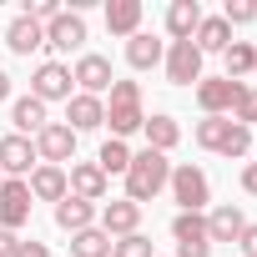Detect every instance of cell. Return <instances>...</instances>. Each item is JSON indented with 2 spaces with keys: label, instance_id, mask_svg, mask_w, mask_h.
I'll use <instances>...</instances> for the list:
<instances>
[{
  "label": "cell",
  "instance_id": "cell-33",
  "mask_svg": "<svg viewBox=\"0 0 257 257\" xmlns=\"http://www.w3.org/2000/svg\"><path fill=\"white\" fill-rule=\"evenodd\" d=\"M237 247H242V257H257V222H247V227H242Z\"/></svg>",
  "mask_w": 257,
  "mask_h": 257
},
{
  "label": "cell",
  "instance_id": "cell-26",
  "mask_svg": "<svg viewBox=\"0 0 257 257\" xmlns=\"http://www.w3.org/2000/svg\"><path fill=\"white\" fill-rule=\"evenodd\" d=\"M222 56H227V76H232V81H242V76L257 71V46H247V41H232Z\"/></svg>",
  "mask_w": 257,
  "mask_h": 257
},
{
  "label": "cell",
  "instance_id": "cell-10",
  "mask_svg": "<svg viewBox=\"0 0 257 257\" xmlns=\"http://www.w3.org/2000/svg\"><path fill=\"white\" fill-rule=\"evenodd\" d=\"M96 227L116 242V237H132L137 227H142V207L137 202H126V197H116V202H106L101 212H96Z\"/></svg>",
  "mask_w": 257,
  "mask_h": 257
},
{
  "label": "cell",
  "instance_id": "cell-29",
  "mask_svg": "<svg viewBox=\"0 0 257 257\" xmlns=\"http://www.w3.org/2000/svg\"><path fill=\"white\" fill-rule=\"evenodd\" d=\"M96 167H101L106 177H111V172H121V177H126V167H132V147L111 137V142H106V147L96 152Z\"/></svg>",
  "mask_w": 257,
  "mask_h": 257
},
{
  "label": "cell",
  "instance_id": "cell-9",
  "mask_svg": "<svg viewBox=\"0 0 257 257\" xmlns=\"http://www.w3.org/2000/svg\"><path fill=\"white\" fill-rule=\"evenodd\" d=\"M26 222H31V187H26L21 177L0 182V227L16 232V227H26Z\"/></svg>",
  "mask_w": 257,
  "mask_h": 257
},
{
  "label": "cell",
  "instance_id": "cell-25",
  "mask_svg": "<svg viewBox=\"0 0 257 257\" xmlns=\"http://www.w3.org/2000/svg\"><path fill=\"white\" fill-rule=\"evenodd\" d=\"M192 46H197L202 56H207V51H227V46H232V26H227L222 16H202V26H197Z\"/></svg>",
  "mask_w": 257,
  "mask_h": 257
},
{
  "label": "cell",
  "instance_id": "cell-6",
  "mask_svg": "<svg viewBox=\"0 0 257 257\" xmlns=\"http://www.w3.org/2000/svg\"><path fill=\"white\" fill-rule=\"evenodd\" d=\"M242 91H247V86L232 81V76H202V81H197V106H202L207 116H227Z\"/></svg>",
  "mask_w": 257,
  "mask_h": 257
},
{
  "label": "cell",
  "instance_id": "cell-11",
  "mask_svg": "<svg viewBox=\"0 0 257 257\" xmlns=\"http://www.w3.org/2000/svg\"><path fill=\"white\" fill-rule=\"evenodd\" d=\"M46 46L51 51H81L86 46V21H81V11H61L51 26H46Z\"/></svg>",
  "mask_w": 257,
  "mask_h": 257
},
{
  "label": "cell",
  "instance_id": "cell-14",
  "mask_svg": "<svg viewBox=\"0 0 257 257\" xmlns=\"http://www.w3.org/2000/svg\"><path fill=\"white\" fill-rule=\"evenodd\" d=\"M66 182H71V197H81V202H91V207L106 197V172H101L96 162H71Z\"/></svg>",
  "mask_w": 257,
  "mask_h": 257
},
{
  "label": "cell",
  "instance_id": "cell-17",
  "mask_svg": "<svg viewBox=\"0 0 257 257\" xmlns=\"http://www.w3.org/2000/svg\"><path fill=\"white\" fill-rule=\"evenodd\" d=\"M56 227H61V232H71V237H76V232H86V227H96V207H91V202H81V197H71V192H66V197H61V202H56Z\"/></svg>",
  "mask_w": 257,
  "mask_h": 257
},
{
  "label": "cell",
  "instance_id": "cell-36",
  "mask_svg": "<svg viewBox=\"0 0 257 257\" xmlns=\"http://www.w3.org/2000/svg\"><path fill=\"white\" fill-rule=\"evenodd\" d=\"M16 257H51V247H46V242H21Z\"/></svg>",
  "mask_w": 257,
  "mask_h": 257
},
{
  "label": "cell",
  "instance_id": "cell-8",
  "mask_svg": "<svg viewBox=\"0 0 257 257\" xmlns=\"http://www.w3.org/2000/svg\"><path fill=\"white\" fill-rule=\"evenodd\" d=\"M167 81L172 86H197L202 81V51L192 41H172L167 46Z\"/></svg>",
  "mask_w": 257,
  "mask_h": 257
},
{
  "label": "cell",
  "instance_id": "cell-32",
  "mask_svg": "<svg viewBox=\"0 0 257 257\" xmlns=\"http://www.w3.org/2000/svg\"><path fill=\"white\" fill-rule=\"evenodd\" d=\"M222 21H227V26H247V21H257V6H252V0H227Z\"/></svg>",
  "mask_w": 257,
  "mask_h": 257
},
{
  "label": "cell",
  "instance_id": "cell-15",
  "mask_svg": "<svg viewBox=\"0 0 257 257\" xmlns=\"http://www.w3.org/2000/svg\"><path fill=\"white\" fill-rule=\"evenodd\" d=\"M66 126H71V132H96V126H106V101L76 91V96L66 101Z\"/></svg>",
  "mask_w": 257,
  "mask_h": 257
},
{
  "label": "cell",
  "instance_id": "cell-3",
  "mask_svg": "<svg viewBox=\"0 0 257 257\" xmlns=\"http://www.w3.org/2000/svg\"><path fill=\"white\" fill-rule=\"evenodd\" d=\"M106 126H111V137H132L147 126V111H142V86L137 81H116L111 86V101H106Z\"/></svg>",
  "mask_w": 257,
  "mask_h": 257
},
{
  "label": "cell",
  "instance_id": "cell-5",
  "mask_svg": "<svg viewBox=\"0 0 257 257\" xmlns=\"http://www.w3.org/2000/svg\"><path fill=\"white\" fill-rule=\"evenodd\" d=\"M36 157L46 167H61V162H76V132L66 121H46L36 132Z\"/></svg>",
  "mask_w": 257,
  "mask_h": 257
},
{
  "label": "cell",
  "instance_id": "cell-37",
  "mask_svg": "<svg viewBox=\"0 0 257 257\" xmlns=\"http://www.w3.org/2000/svg\"><path fill=\"white\" fill-rule=\"evenodd\" d=\"M16 247H21V237H16V232H6V227H0V257H16Z\"/></svg>",
  "mask_w": 257,
  "mask_h": 257
},
{
  "label": "cell",
  "instance_id": "cell-35",
  "mask_svg": "<svg viewBox=\"0 0 257 257\" xmlns=\"http://www.w3.org/2000/svg\"><path fill=\"white\" fill-rule=\"evenodd\" d=\"M242 192H247V197H257V162H247V167H242Z\"/></svg>",
  "mask_w": 257,
  "mask_h": 257
},
{
  "label": "cell",
  "instance_id": "cell-31",
  "mask_svg": "<svg viewBox=\"0 0 257 257\" xmlns=\"http://www.w3.org/2000/svg\"><path fill=\"white\" fill-rule=\"evenodd\" d=\"M232 121L252 132V121H257V91H252V86H247V91L237 96V106H232Z\"/></svg>",
  "mask_w": 257,
  "mask_h": 257
},
{
  "label": "cell",
  "instance_id": "cell-23",
  "mask_svg": "<svg viewBox=\"0 0 257 257\" xmlns=\"http://www.w3.org/2000/svg\"><path fill=\"white\" fill-rule=\"evenodd\" d=\"M142 132H147V147H152V152H162V157H167V152H172V147L182 142V126H177V121H172L167 111L147 116V126H142Z\"/></svg>",
  "mask_w": 257,
  "mask_h": 257
},
{
  "label": "cell",
  "instance_id": "cell-38",
  "mask_svg": "<svg viewBox=\"0 0 257 257\" xmlns=\"http://www.w3.org/2000/svg\"><path fill=\"white\" fill-rule=\"evenodd\" d=\"M6 96H11V76H6V71H0V101H6Z\"/></svg>",
  "mask_w": 257,
  "mask_h": 257
},
{
  "label": "cell",
  "instance_id": "cell-4",
  "mask_svg": "<svg viewBox=\"0 0 257 257\" xmlns=\"http://www.w3.org/2000/svg\"><path fill=\"white\" fill-rule=\"evenodd\" d=\"M167 187H172V197H177L182 212H202L212 202V182H207L202 167H172V182Z\"/></svg>",
  "mask_w": 257,
  "mask_h": 257
},
{
  "label": "cell",
  "instance_id": "cell-18",
  "mask_svg": "<svg viewBox=\"0 0 257 257\" xmlns=\"http://www.w3.org/2000/svg\"><path fill=\"white\" fill-rule=\"evenodd\" d=\"M242 227H247V217H242V207H232V202L207 212V242H237Z\"/></svg>",
  "mask_w": 257,
  "mask_h": 257
},
{
  "label": "cell",
  "instance_id": "cell-21",
  "mask_svg": "<svg viewBox=\"0 0 257 257\" xmlns=\"http://www.w3.org/2000/svg\"><path fill=\"white\" fill-rule=\"evenodd\" d=\"M197 26H202V6H197V0H172V6H167V31H172V41H192Z\"/></svg>",
  "mask_w": 257,
  "mask_h": 257
},
{
  "label": "cell",
  "instance_id": "cell-39",
  "mask_svg": "<svg viewBox=\"0 0 257 257\" xmlns=\"http://www.w3.org/2000/svg\"><path fill=\"white\" fill-rule=\"evenodd\" d=\"M0 182H6V177H0Z\"/></svg>",
  "mask_w": 257,
  "mask_h": 257
},
{
  "label": "cell",
  "instance_id": "cell-1",
  "mask_svg": "<svg viewBox=\"0 0 257 257\" xmlns=\"http://www.w3.org/2000/svg\"><path fill=\"white\" fill-rule=\"evenodd\" d=\"M167 182H172V162L162 157V152H132V167H126V202H152V197H162L167 192Z\"/></svg>",
  "mask_w": 257,
  "mask_h": 257
},
{
  "label": "cell",
  "instance_id": "cell-20",
  "mask_svg": "<svg viewBox=\"0 0 257 257\" xmlns=\"http://www.w3.org/2000/svg\"><path fill=\"white\" fill-rule=\"evenodd\" d=\"M6 46H11L16 56H31V51L46 46V26H36L31 16H16V21L6 26Z\"/></svg>",
  "mask_w": 257,
  "mask_h": 257
},
{
  "label": "cell",
  "instance_id": "cell-12",
  "mask_svg": "<svg viewBox=\"0 0 257 257\" xmlns=\"http://www.w3.org/2000/svg\"><path fill=\"white\" fill-rule=\"evenodd\" d=\"M71 81L81 86V96H101V91H111V86H116V76H111V61H106V56H81V61H76V71H71Z\"/></svg>",
  "mask_w": 257,
  "mask_h": 257
},
{
  "label": "cell",
  "instance_id": "cell-19",
  "mask_svg": "<svg viewBox=\"0 0 257 257\" xmlns=\"http://www.w3.org/2000/svg\"><path fill=\"white\" fill-rule=\"evenodd\" d=\"M106 31L132 41L142 31V0H106Z\"/></svg>",
  "mask_w": 257,
  "mask_h": 257
},
{
  "label": "cell",
  "instance_id": "cell-34",
  "mask_svg": "<svg viewBox=\"0 0 257 257\" xmlns=\"http://www.w3.org/2000/svg\"><path fill=\"white\" fill-rule=\"evenodd\" d=\"M177 257H212V242H187L177 247Z\"/></svg>",
  "mask_w": 257,
  "mask_h": 257
},
{
  "label": "cell",
  "instance_id": "cell-7",
  "mask_svg": "<svg viewBox=\"0 0 257 257\" xmlns=\"http://www.w3.org/2000/svg\"><path fill=\"white\" fill-rule=\"evenodd\" d=\"M71 66H61V61H41L36 66V76H31V96L36 101H71Z\"/></svg>",
  "mask_w": 257,
  "mask_h": 257
},
{
  "label": "cell",
  "instance_id": "cell-13",
  "mask_svg": "<svg viewBox=\"0 0 257 257\" xmlns=\"http://www.w3.org/2000/svg\"><path fill=\"white\" fill-rule=\"evenodd\" d=\"M31 162H41L31 137H16V132H11V137H0V177H26Z\"/></svg>",
  "mask_w": 257,
  "mask_h": 257
},
{
  "label": "cell",
  "instance_id": "cell-28",
  "mask_svg": "<svg viewBox=\"0 0 257 257\" xmlns=\"http://www.w3.org/2000/svg\"><path fill=\"white\" fill-rule=\"evenodd\" d=\"M71 252H76V257H111V237H106L101 227H86V232L71 237Z\"/></svg>",
  "mask_w": 257,
  "mask_h": 257
},
{
  "label": "cell",
  "instance_id": "cell-27",
  "mask_svg": "<svg viewBox=\"0 0 257 257\" xmlns=\"http://www.w3.org/2000/svg\"><path fill=\"white\" fill-rule=\"evenodd\" d=\"M172 237H177V247L207 242V217H202V212H177V217H172Z\"/></svg>",
  "mask_w": 257,
  "mask_h": 257
},
{
  "label": "cell",
  "instance_id": "cell-24",
  "mask_svg": "<svg viewBox=\"0 0 257 257\" xmlns=\"http://www.w3.org/2000/svg\"><path fill=\"white\" fill-rule=\"evenodd\" d=\"M11 121H16V137H36L46 126V101H36V96L11 101Z\"/></svg>",
  "mask_w": 257,
  "mask_h": 257
},
{
  "label": "cell",
  "instance_id": "cell-22",
  "mask_svg": "<svg viewBox=\"0 0 257 257\" xmlns=\"http://www.w3.org/2000/svg\"><path fill=\"white\" fill-rule=\"evenodd\" d=\"M162 56H167V46L157 36H147V31H137L132 41H126V66H132V71H152Z\"/></svg>",
  "mask_w": 257,
  "mask_h": 257
},
{
  "label": "cell",
  "instance_id": "cell-30",
  "mask_svg": "<svg viewBox=\"0 0 257 257\" xmlns=\"http://www.w3.org/2000/svg\"><path fill=\"white\" fill-rule=\"evenodd\" d=\"M111 257H157V252H152V237L132 232V237H116L111 242Z\"/></svg>",
  "mask_w": 257,
  "mask_h": 257
},
{
  "label": "cell",
  "instance_id": "cell-16",
  "mask_svg": "<svg viewBox=\"0 0 257 257\" xmlns=\"http://www.w3.org/2000/svg\"><path fill=\"white\" fill-rule=\"evenodd\" d=\"M26 187H31V202H61V197L71 192L66 167H46V162L31 172V182H26Z\"/></svg>",
  "mask_w": 257,
  "mask_h": 257
},
{
  "label": "cell",
  "instance_id": "cell-2",
  "mask_svg": "<svg viewBox=\"0 0 257 257\" xmlns=\"http://www.w3.org/2000/svg\"><path fill=\"white\" fill-rule=\"evenodd\" d=\"M192 137H197L202 152H217V157H247L252 152V132L237 126L232 116H202Z\"/></svg>",
  "mask_w": 257,
  "mask_h": 257
}]
</instances>
